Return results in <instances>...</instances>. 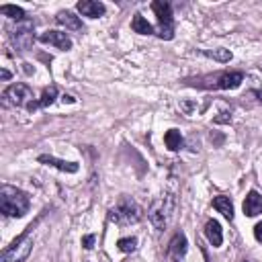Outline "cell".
Instances as JSON below:
<instances>
[{"label": "cell", "instance_id": "cell-22", "mask_svg": "<svg viewBox=\"0 0 262 262\" xmlns=\"http://www.w3.org/2000/svg\"><path fill=\"white\" fill-rule=\"evenodd\" d=\"M207 57H213L217 61H229L231 59V51L229 49H213V51H203Z\"/></svg>", "mask_w": 262, "mask_h": 262}, {"label": "cell", "instance_id": "cell-28", "mask_svg": "<svg viewBox=\"0 0 262 262\" xmlns=\"http://www.w3.org/2000/svg\"><path fill=\"white\" fill-rule=\"evenodd\" d=\"M244 262H248V260H244Z\"/></svg>", "mask_w": 262, "mask_h": 262}, {"label": "cell", "instance_id": "cell-24", "mask_svg": "<svg viewBox=\"0 0 262 262\" xmlns=\"http://www.w3.org/2000/svg\"><path fill=\"white\" fill-rule=\"evenodd\" d=\"M254 237H256V239H258V242L262 244V221L254 225Z\"/></svg>", "mask_w": 262, "mask_h": 262}, {"label": "cell", "instance_id": "cell-10", "mask_svg": "<svg viewBox=\"0 0 262 262\" xmlns=\"http://www.w3.org/2000/svg\"><path fill=\"white\" fill-rule=\"evenodd\" d=\"M186 248L188 244H186L184 233H174V237L168 244V262H180L186 254Z\"/></svg>", "mask_w": 262, "mask_h": 262}, {"label": "cell", "instance_id": "cell-21", "mask_svg": "<svg viewBox=\"0 0 262 262\" xmlns=\"http://www.w3.org/2000/svg\"><path fill=\"white\" fill-rule=\"evenodd\" d=\"M117 248H119L121 252L129 254V252H133V250L137 248V237H121V239L117 242Z\"/></svg>", "mask_w": 262, "mask_h": 262}, {"label": "cell", "instance_id": "cell-1", "mask_svg": "<svg viewBox=\"0 0 262 262\" xmlns=\"http://www.w3.org/2000/svg\"><path fill=\"white\" fill-rule=\"evenodd\" d=\"M31 207V199L25 190L4 184L0 188V211L6 217H23Z\"/></svg>", "mask_w": 262, "mask_h": 262}, {"label": "cell", "instance_id": "cell-15", "mask_svg": "<svg viewBox=\"0 0 262 262\" xmlns=\"http://www.w3.org/2000/svg\"><path fill=\"white\" fill-rule=\"evenodd\" d=\"M205 237L209 239V244H211L213 248H219V246H221V242H223V231H221L219 221L209 219V221L205 223Z\"/></svg>", "mask_w": 262, "mask_h": 262}, {"label": "cell", "instance_id": "cell-3", "mask_svg": "<svg viewBox=\"0 0 262 262\" xmlns=\"http://www.w3.org/2000/svg\"><path fill=\"white\" fill-rule=\"evenodd\" d=\"M141 217H143V211L131 196H121L119 203L108 211V219L115 225H131L141 221Z\"/></svg>", "mask_w": 262, "mask_h": 262}, {"label": "cell", "instance_id": "cell-6", "mask_svg": "<svg viewBox=\"0 0 262 262\" xmlns=\"http://www.w3.org/2000/svg\"><path fill=\"white\" fill-rule=\"evenodd\" d=\"M8 37L10 43L14 45L16 51H27L35 43V33H33V23L31 20H18L14 27H8Z\"/></svg>", "mask_w": 262, "mask_h": 262}, {"label": "cell", "instance_id": "cell-12", "mask_svg": "<svg viewBox=\"0 0 262 262\" xmlns=\"http://www.w3.org/2000/svg\"><path fill=\"white\" fill-rule=\"evenodd\" d=\"M37 162H39V164H45V166H53V168H57V170H61V172H68V174L78 172V164H76V162H66V160H59V158H55V156L41 154V156L37 158Z\"/></svg>", "mask_w": 262, "mask_h": 262}, {"label": "cell", "instance_id": "cell-19", "mask_svg": "<svg viewBox=\"0 0 262 262\" xmlns=\"http://www.w3.org/2000/svg\"><path fill=\"white\" fill-rule=\"evenodd\" d=\"M131 29L135 31V33H139V35H151L154 33V27L137 12V14H133V20H131Z\"/></svg>", "mask_w": 262, "mask_h": 262}, {"label": "cell", "instance_id": "cell-23", "mask_svg": "<svg viewBox=\"0 0 262 262\" xmlns=\"http://www.w3.org/2000/svg\"><path fill=\"white\" fill-rule=\"evenodd\" d=\"M82 246H84L86 250H90V248L94 246V235H84V237H82Z\"/></svg>", "mask_w": 262, "mask_h": 262}, {"label": "cell", "instance_id": "cell-4", "mask_svg": "<svg viewBox=\"0 0 262 262\" xmlns=\"http://www.w3.org/2000/svg\"><path fill=\"white\" fill-rule=\"evenodd\" d=\"M244 82L242 72H219L215 76H203L199 82H194L199 88H217V90H233Z\"/></svg>", "mask_w": 262, "mask_h": 262}, {"label": "cell", "instance_id": "cell-16", "mask_svg": "<svg viewBox=\"0 0 262 262\" xmlns=\"http://www.w3.org/2000/svg\"><path fill=\"white\" fill-rule=\"evenodd\" d=\"M55 98H57V86H53V84H51V86H47V88L43 90V94H41V98H39V100H33V102L27 106V111H31V113H33V111H37V108H45V106H49Z\"/></svg>", "mask_w": 262, "mask_h": 262}, {"label": "cell", "instance_id": "cell-13", "mask_svg": "<svg viewBox=\"0 0 262 262\" xmlns=\"http://www.w3.org/2000/svg\"><path fill=\"white\" fill-rule=\"evenodd\" d=\"M244 213L248 217H256L262 213V194L258 190H250L244 201Z\"/></svg>", "mask_w": 262, "mask_h": 262}, {"label": "cell", "instance_id": "cell-17", "mask_svg": "<svg viewBox=\"0 0 262 262\" xmlns=\"http://www.w3.org/2000/svg\"><path fill=\"white\" fill-rule=\"evenodd\" d=\"M213 207H215V211L221 213L225 219H229V221L233 219V203H231L229 196H223V194L215 196V199H213Z\"/></svg>", "mask_w": 262, "mask_h": 262}, {"label": "cell", "instance_id": "cell-9", "mask_svg": "<svg viewBox=\"0 0 262 262\" xmlns=\"http://www.w3.org/2000/svg\"><path fill=\"white\" fill-rule=\"evenodd\" d=\"M39 41L41 43H49V45H53L59 51H70L72 49V39L63 31H47V33H43L39 37Z\"/></svg>", "mask_w": 262, "mask_h": 262}, {"label": "cell", "instance_id": "cell-14", "mask_svg": "<svg viewBox=\"0 0 262 262\" xmlns=\"http://www.w3.org/2000/svg\"><path fill=\"white\" fill-rule=\"evenodd\" d=\"M55 20H57V25H61V27H66V29H70V31H80V33L84 31V25H82L80 16H76V14L70 12V10H61V12H57Z\"/></svg>", "mask_w": 262, "mask_h": 262}, {"label": "cell", "instance_id": "cell-27", "mask_svg": "<svg viewBox=\"0 0 262 262\" xmlns=\"http://www.w3.org/2000/svg\"><path fill=\"white\" fill-rule=\"evenodd\" d=\"M10 78V72L8 70H2V80H8Z\"/></svg>", "mask_w": 262, "mask_h": 262}, {"label": "cell", "instance_id": "cell-26", "mask_svg": "<svg viewBox=\"0 0 262 262\" xmlns=\"http://www.w3.org/2000/svg\"><path fill=\"white\" fill-rule=\"evenodd\" d=\"M61 100H63V102H76V98H74V96H68V94L61 96Z\"/></svg>", "mask_w": 262, "mask_h": 262}, {"label": "cell", "instance_id": "cell-11", "mask_svg": "<svg viewBox=\"0 0 262 262\" xmlns=\"http://www.w3.org/2000/svg\"><path fill=\"white\" fill-rule=\"evenodd\" d=\"M76 10L82 14V16H88V18H98L104 14V4L102 2H96V0H80L76 4Z\"/></svg>", "mask_w": 262, "mask_h": 262}, {"label": "cell", "instance_id": "cell-8", "mask_svg": "<svg viewBox=\"0 0 262 262\" xmlns=\"http://www.w3.org/2000/svg\"><path fill=\"white\" fill-rule=\"evenodd\" d=\"M4 104L10 106H29L33 102V92L27 84H12L2 92Z\"/></svg>", "mask_w": 262, "mask_h": 262}, {"label": "cell", "instance_id": "cell-18", "mask_svg": "<svg viewBox=\"0 0 262 262\" xmlns=\"http://www.w3.org/2000/svg\"><path fill=\"white\" fill-rule=\"evenodd\" d=\"M164 143H166V147H168L170 151H178V149L182 147V135H180V131H178V129H170V131H166V135H164Z\"/></svg>", "mask_w": 262, "mask_h": 262}, {"label": "cell", "instance_id": "cell-2", "mask_svg": "<svg viewBox=\"0 0 262 262\" xmlns=\"http://www.w3.org/2000/svg\"><path fill=\"white\" fill-rule=\"evenodd\" d=\"M41 219V217H39ZM39 219H35L0 256V262H25L27 256L31 254L33 250V229L39 225Z\"/></svg>", "mask_w": 262, "mask_h": 262}, {"label": "cell", "instance_id": "cell-7", "mask_svg": "<svg viewBox=\"0 0 262 262\" xmlns=\"http://www.w3.org/2000/svg\"><path fill=\"white\" fill-rule=\"evenodd\" d=\"M172 211H174V199L172 196H162V199H156L147 211V217L151 221V225L156 229H166L170 217H172Z\"/></svg>", "mask_w": 262, "mask_h": 262}, {"label": "cell", "instance_id": "cell-20", "mask_svg": "<svg viewBox=\"0 0 262 262\" xmlns=\"http://www.w3.org/2000/svg\"><path fill=\"white\" fill-rule=\"evenodd\" d=\"M0 12L4 14V16H8V18H12V20H25V10L20 8V6H12V4H4V6H0Z\"/></svg>", "mask_w": 262, "mask_h": 262}, {"label": "cell", "instance_id": "cell-5", "mask_svg": "<svg viewBox=\"0 0 262 262\" xmlns=\"http://www.w3.org/2000/svg\"><path fill=\"white\" fill-rule=\"evenodd\" d=\"M151 10L158 16V37L170 41L174 37V18H172V4L166 0L151 2Z\"/></svg>", "mask_w": 262, "mask_h": 262}, {"label": "cell", "instance_id": "cell-25", "mask_svg": "<svg viewBox=\"0 0 262 262\" xmlns=\"http://www.w3.org/2000/svg\"><path fill=\"white\" fill-rule=\"evenodd\" d=\"M250 94H252V96H256V100H258V102H262V90H252Z\"/></svg>", "mask_w": 262, "mask_h": 262}]
</instances>
